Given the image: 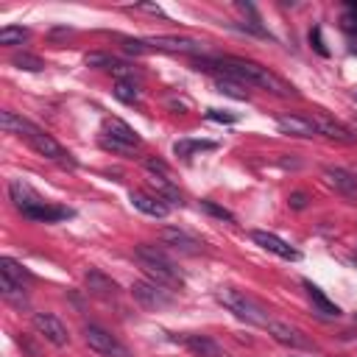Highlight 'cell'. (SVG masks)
Listing matches in <instances>:
<instances>
[{"instance_id":"1","label":"cell","mask_w":357,"mask_h":357,"mask_svg":"<svg viewBox=\"0 0 357 357\" xmlns=\"http://www.w3.org/2000/svg\"><path fill=\"white\" fill-rule=\"evenodd\" d=\"M195 70H206V73H220V78L237 81L243 86H259L265 92H273L279 98H290L296 95L293 84H287L284 78H279L276 73H271L268 67L248 61V59H237V56H220V59H198Z\"/></svg>"},{"instance_id":"2","label":"cell","mask_w":357,"mask_h":357,"mask_svg":"<svg viewBox=\"0 0 357 357\" xmlns=\"http://www.w3.org/2000/svg\"><path fill=\"white\" fill-rule=\"evenodd\" d=\"M134 259L139 262V268L148 273L151 282H159V284H165V287H170V290H176V287L184 284L178 268H176V265H173L156 245H145V243H139V245L134 248Z\"/></svg>"},{"instance_id":"3","label":"cell","mask_w":357,"mask_h":357,"mask_svg":"<svg viewBox=\"0 0 357 357\" xmlns=\"http://www.w3.org/2000/svg\"><path fill=\"white\" fill-rule=\"evenodd\" d=\"M215 298L234 315V318H240V321H245V324H254V326H268V310L254 298V296H248L245 290H237V287H218V293H215Z\"/></svg>"},{"instance_id":"4","label":"cell","mask_w":357,"mask_h":357,"mask_svg":"<svg viewBox=\"0 0 357 357\" xmlns=\"http://www.w3.org/2000/svg\"><path fill=\"white\" fill-rule=\"evenodd\" d=\"M131 296H134V301L142 304L145 310H165V307H170V304L176 301V296H173L170 287H165V284H159V282H151V279L134 282V284H131Z\"/></svg>"},{"instance_id":"5","label":"cell","mask_w":357,"mask_h":357,"mask_svg":"<svg viewBox=\"0 0 357 357\" xmlns=\"http://www.w3.org/2000/svg\"><path fill=\"white\" fill-rule=\"evenodd\" d=\"M84 340H86V346H89L92 351H98L100 357H131V351H128L112 332H106L103 326H95V324L84 326Z\"/></svg>"},{"instance_id":"6","label":"cell","mask_w":357,"mask_h":357,"mask_svg":"<svg viewBox=\"0 0 357 357\" xmlns=\"http://www.w3.org/2000/svg\"><path fill=\"white\" fill-rule=\"evenodd\" d=\"M31 324H33V329L39 332V337H45L47 343H53V346H59V349L70 343L67 326H64L61 318H56L53 312H33Z\"/></svg>"},{"instance_id":"7","label":"cell","mask_w":357,"mask_h":357,"mask_svg":"<svg viewBox=\"0 0 357 357\" xmlns=\"http://www.w3.org/2000/svg\"><path fill=\"white\" fill-rule=\"evenodd\" d=\"M8 198H11V204L22 212V218H25L28 212H33V209H39V206L47 204V201H45L28 181H22V178H11V181H8Z\"/></svg>"},{"instance_id":"8","label":"cell","mask_w":357,"mask_h":357,"mask_svg":"<svg viewBox=\"0 0 357 357\" xmlns=\"http://www.w3.org/2000/svg\"><path fill=\"white\" fill-rule=\"evenodd\" d=\"M28 145H31L39 156H45V159H50V162H59V165H64V167H67V165H70V167L75 165V159H73V156H70V153H67L50 134H45L42 128H39L36 134L28 137Z\"/></svg>"},{"instance_id":"9","label":"cell","mask_w":357,"mask_h":357,"mask_svg":"<svg viewBox=\"0 0 357 357\" xmlns=\"http://www.w3.org/2000/svg\"><path fill=\"white\" fill-rule=\"evenodd\" d=\"M145 45L151 50H167V53H204V42L198 39H187V36H148Z\"/></svg>"},{"instance_id":"10","label":"cell","mask_w":357,"mask_h":357,"mask_svg":"<svg viewBox=\"0 0 357 357\" xmlns=\"http://www.w3.org/2000/svg\"><path fill=\"white\" fill-rule=\"evenodd\" d=\"M159 240H162L165 245L181 251V254H201V251H204V243H201L198 237H192L190 231L178 229V226H165V229H159Z\"/></svg>"},{"instance_id":"11","label":"cell","mask_w":357,"mask_h":357,"mask_svg":"<svg viewBox=\"0 0 357 357\" xmlns=\"http://www.w3.org/2000/svg\"><path fill=\"white\" fill-rule=\"evenodd\" d=\"M268 335L276 340V343H282V346H290V349H312V343L296 329V326H290V324H284V321H268Z\"/></svg>"},{"instance_id":"12","label":"cell","mask_w":357,"mask_h":357,"mask_svg":"<svg viewBox=\"0 0 357 357\" xmlns=\"http://www.w3.org/2000/svg\"><path fill=\"white\" fill-rule=\"evenodd\" d=\"M251 240H254L259 248H265V251H271V254H276V257H282V259H298V257H301L290 243H284V240L276 237L273 231L254 229V231H251Z\"/></svg>"},{"instance_id":"13","label":"cell","mask_w":357,"mask_h":357,"mask_svg":"<svg viewBox=\"0 0 357 357\" xmlns=\"http://www.w3.org/2000/svg\"><path fill=\"white\" fill-rule=\"evenodd\" d=\"M84 284H86V293L98 296V298H117V293H120L117 282L112 276H106L103 271H98V268H89L84 273Z\"/></svg>"},{"instance_id":"14","label":"cell","mask_w":357,"mask_h":357,"mask_svg":"<svg viewBox=\"0 0 357 357\" xmlns=\"http://www.w3.org/2000/svg\"><path fill=\"white\" fill-rule=\"evenodd\" d=\"M103 139H112V142H120V145H128V148H139V134L120 117L103 120Z\"/></svg>"},{"instance_id":"15","label":"cell","mask_w":357,"mask_h":357,"mask_svg":"<svg viewBox=\"0 0 357 357\" xmlns=\"http://www.w3.org/2000/svg\"><path fill=\"white\" fill-rule=\"evenodd\" d=\"M178 340L195 354V357H229L209 335H195V332H187V335H178Z\"/></svg>"},{"instance_id":"16","label":"cell","mask_w":357,"mask_h":357,"mask_svg":"<svg viewBox=\"0 0 357 357\" xmlns=\"http://www.w3.org/2000/svg\"><path fill=\"white\" fill-rule=\"evenodd\" d=\"M324 181L329 187H335L337 192H343L349 198H357V173L343 170V167H324Z\"/></svg>"},{"instance_id":"17","label":"cell","mask_w":357,"mask_h":357,"mask_svg":"<svg viewBox=\"0 0 357 357\" xmlns=\"http://www.w3.org/2000/svg\"><path fill=\"white\" fill-rule=\"evenodd\" d=\"M301 284H304L307 298H310V304H312V310H315L318 315H324V318H337V315H340V307H337L332 298H326V293H324L318 284H312L310 279H304Z\"/></svg>"},{"instance_id":"18","label":"cell","mask_w":357,"mask_h":357,"mask_svg":"<svg viewBox=\"0 0 357 357\" xmlns=\"http://www.w3.org/2000/svg\"><path fill=\"white\" fill-rule=\"evenodd\" d=\"M276 126H279V131H282V134H290V137H304V139L318 137V131H315L312 120L298 117V114H282V117H276Z\"/></svg>"},{"instance_id":"19","label":"cell","mask_w":357,"mask_h":357,"mask_svg":"<svg viewBox=\"0 0 357 357\" xmlns=\"http://www.w3.org/2000/svg\"><path fill=\"white\" fill-rule=\"evenodd\" d=\"M0 128H3L6 134H20V137H25V139L39 131V126H33L31 120L20 117V114L11 112V109H3V112H0Z\"/></svg>"},{"instance_id":"20","label":"cell","mask_w":357,"mask_h":357,"mask_svg":"<svg viewBox=\"0 0 357 357\" xmlns=\"http://www.w3.org/2000/svg\"><path fill=\"white\" fill-rule=\"evenodd\" d=\"M131 204H134L142 215H151V218H167V212H170V204H165V201L156 198V195L139 192V190L131 192Z\"/></svg>"},{"instance_id":"21","label":"cell","mask_w":357,"mask_h":357,"mask_svg":"<svg viewBox=\"0 0 357 357\" xmlns=\"http://www.w3.org/2000/svg\"><path fill=\"white\" fill-rule=\"evenodd\" d=\"M312 126H315L318 134H324V137H329V139L354 142V134H351L346 126H340V123H335L332 117H326V114H315V117H312Z\"/></svg>"},{"instance_id":"22","label":"cell","mask_w":357,"mask_h":357,"mask_svg":"<svg viewBox=\"0 0 357 357\" xmlns=\"http://www.w3.org/2000/svg\"><path fill=\"white\" fill-rule=\"evenodd\" d=\"M0 290H3V298L11 301L14 307H25V304H28L25 284L17 282V279H11V276H6V273H0Z\"/></svg>"},{"instance_id":"23","label":"cell","mask_w":357,"mask_h":357,"mask_svg":"<svg viewBox=\"0 0 357 357\" xmlns=\"http://www.w3.org/2000/svg\"><path fill=\"white\" fill-rule=\"evenodd\" d=\"M148 187H151L153 195L162 198L165 204H167V201H170V204H181V192H178V187H173L165 176H151V178H148Z\"/></svg>"},{"instance_id":"24","label":"cell","mask_w":357,"mask_h":357,"mask_svg":"<svg viewBox=\"0 0 357 357\" xmlns=\"http://www.w3.org/2000/svg\"><path fill=\"white\" fill-rule=\"evenodd\" d=\"M25 218H28V220H42V223H56V220L73 218V209H67V206H56V204H45V206L28 212Z\"/></svg>"},{"instance_id":"25","label":"cell","mask_w":357,"mask_h":357,"mask_svg":"<svg viewBox=\"0 0 357 357\" xmlns=\"http://www.w3.org/2000/svg\"><path fill=\"white\" fill-rule=\"evenodd\" d=\"M215 148H218V142H209V139H178V142H173V153L181 156V159H190L198 151H215Z\"/></svg>"},{"instance_id":"26","label":"cell","mask_w":357,"mask_h":357,"mask_svg":"<svg viewBox=\"0 0 357 357\" xmlns=\"http://www.w3.org/2000/svg\"><path fill=\"white\" fill-rule=\"evenodd\" d=\"M0 273L17 279V282H22V284L31 282V271L22 268V262H17V259H11V257H0Z\"/></svg>"},{"instance_id":"27","label":"cell","mask_w":357,"mask_h":357,"mask_svg":"<svg viewBox=\"0 0 357 357\" xmlns=\"http://www.w3.org/2000/svg\"><path fill=\"white\" fill-rule=\"evenodd\" d=\"M25 39H28V28H20V25H6V28H0V45H6V47L22 45Z\"/></svg>"},{"instance_id":"28","label":"cell","mask_w":357,"mask_h":357,"mask_svg":"<svg viewBox=\"0 0 357 357\" xmlns=\"http://www.w3.org/2000/svg\"><path fill=\"white\" fill-rule=\"evenodd\" d=\"M114 98L123 103H139V89L134 81H117L114 84Z\"/></svg>"},{"instance_id":"29","label":"cell","mask_w":357,"mask_h":357,"mask_svg":"<svg viewBox=\"0 0 357 357\" xmlns=\"http://www.w3.org/2000/svg\"><path fill=\"white\" fill-rule=\"evenodd\" d=\"M11 64H14L17 70H28V73H39V70H45V61H42L39 56H33V53H20V56L11 59Z\"/></svg>"},{"instance_id":"30","label":"cell","mask_w":357,"mask_h":357,"mask_svg":"<svg viewBox=\"0 0 357 357\" xmlns=\"http://www.w3.org/2000/svg\"><path fill=\"white\" fill-rule=\"evenodd\" d=\"M218 92H223V95H229V98H237V100H245L248 98V92H245V86L243 84H237V81H229V78H218Z\"/></svg>"},{"instance_id":"31","label":"cell","mask_w":357,"mask_h":357,"mask_svg":"<svg viewBox=\"0 0 357 357\" xmlns=\"http://www.w3.org/2000/svg\"><path fill=\"white\" fill-rule=\"evenodd\" d=\"M84 61H86V67H103V70H114V67L120 64V61H117L114 56H109V53H86Z\"/></svg>"},{"instance_id":"32","label":"cell","mask_w":357,"mask_h":357,"mask_svg":"<svg viewBox=\"0 0 357 357\" xmlns=\"http://www.w3.org/2000/svg\"><path fill=\"white\" fill-rule=\"evenodd\" d=\"M201 209H204V212H209V215H212V218H218V220L234 223V215H231L226 206H218V204H215V201H209V198H204V201H201Z\"/></svg>"},{"instance_id":"33","label":"cell","mask_w":357,"mask_h":357,"mask_svg":"<svg viewBox=\"0 0 357 357\" xmlns=\"http://www.w3.org/2000/svg\"><path fill=\"white\" fill-rule=\"evenodd\" d=\"M145 170H148L151 176H165V178H167V173H170V167H167L162 159H153V156L145 159Z\"/></svg>"},{"instance_id":"34","label":"cell","mask_w":357,"mask_h":357,"mask_svg":"<svg viewBox=\"0 0 357 357\" xmlns=\"http://www.w3.org/2000/svg\"><path fill=\"white\" fill-rule=\"evenodd\" d=\"M206 120H215V123H234L237 114H226L220 109H206Z\"/></svg>"},{"instance_id":"35","label":"cell","mask_w":357,"mask_h":357,"mask_svg":"<svg viewBox=\"0 0 357 357\" xmlns=\"http://www.w3.org/2000/svg\"><path fill=\"white\" fill-rule=\"evenodd\" d=\"M310 42H312V47L321 53V56H329V50H326V45L321 42V28H312L310 31Z\"/></svg>"},{"instance_id":"36","label":"cell","mask_w":357,"mask_h":357,"mask_svg":"<svg viewBox=\"0 0 357 357\" xmlns=\"http://www.w3.org/2000/svg\"><path fill=\"white\" fill-rule=\"evenodd\" d=\"M100 148L103 151H114V153H131L134 151L128 145H120V142H112V139H103V137H100Z\"/></svg>"},{"instance_id":"37","label":"cell","mask_w":357,"mask_h":357,"mask_svg":"<svg viewBox=\"0 0 357 357\" xmlns=\"http://www.w3.org/2000/svg\"><path fill=\"white\" fill-rule=\"evenodd\" d=\"M287 204H290L293 209H304V206H307V192H301V190H298V192H290V195H287Z\"/></svg>"},{"instance_id":"38","label":"cell","mask_w":357,"mask_h":357,"mask_svg":"<svg viewBox=\"0 0 357 357\" xmlns=\"http://www.w3.org/2000/svg\"><path fill=\"white\" fill-rule=\"evenodd\" d=\"M137 8H139V11H148V14H159V17H162V8H159V6H151V3H139Z\"/></svg>"},{"instance_id":"39","label":"cell","mask_w":357,"mask_h":357,"mask_svg":"<svg viewBox=\"0 0 357 357\" xmlns=\"http://www.w3.org/2000/svg\"><path fill=\"white\" fill-rule=\"evenodd\" d=\"M354 318H357V312H354Z\"/></svg>"},{"instance_id":"40","label":"cell","mask_w":357,"mask_h":357,"mask_svg":"<svg viewBox=\"0 0 357 357\" xmlns=\"http://www.w3.org/2000/svg\"><path fill=\"white\" fill-rule=\"evenodd\" d=\"M354 98H357V92H354Z\"/></svg>"}]
</instances>
